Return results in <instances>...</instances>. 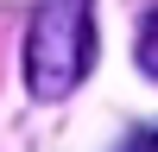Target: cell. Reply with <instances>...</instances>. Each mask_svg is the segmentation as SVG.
<instances>
[{"label": "cell", "mask_w": 158, "mask_h": 152, "mask_svg": "<svg viewBox=\"0 0 158 152\" xmlns=\"http://www.w3.org/2000/svg\"><path fill=\"white\" fill-rule=\"evenodd\" d=\"M95 63V0H38L25 32V89L63 101Z\"/></svg>", "instance_id": "1"}, {"label": "cell", "mask_w": 158, "mask_h": 152, "mask_svg": "<svg viewBox=\"0 0 158 152\" xmlns=\"http://www.w3.org/2000/svg\"><path fill=\"white\" fill-rule=\"evenodd\" d=\"M139 70H146L152 82H158V13L146 19V32H139Z\"/></svg>", "instance_id": "2"}, {"label": "cell", "mask_w": 158, "mask_h": 152, "mask_svg": "<svg viewBox=\"0 0 158 152\" xmlns=\"http://www.w3.org/2000/svg\"><path fill=\"white\" fill-rule=\"evenodd\" d=\"M146 152H158V133H152V139H146Z\"/></svg>", "instance_id": "3"}]
</instances>
